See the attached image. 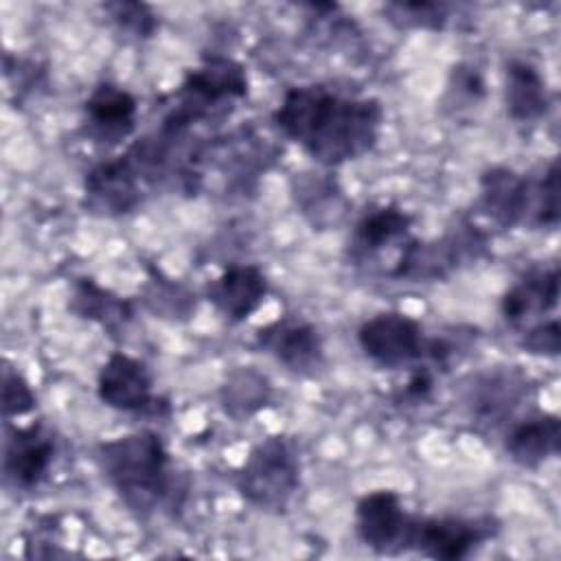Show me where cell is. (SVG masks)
Here are the masks:
<instances>
[{"instance_id": "10", "label": "cell", "mask_w": 561, "mask_h": 561, "mask_svg": "<svg viewBox=\"0 0 561 561\" xmlns=\"http://www.w3.org/2000/svg\"><path fill=\"white\" fill-rule=\"evenodd\" d=\"M410 517L397 491L377 489L357 500L353 524L366 548L377 554H399L405 548Z\"/></svg>"}, {"instance_id": "16", "label": "cell", "mask_w": 561, "mask_h": 561, "mask_svg": "<svg viewBox=\"0 0 561 561\" xmlns=\"http://www.w3.org/2000/svg\"><path fill=\"white\" fill-rule=\"evenodd\" d=\"M267 276L254 263H232L206 283V300L228 322H245L267 296Z\"/></svg>"}, {"instance_id": "2", "label": "cell", "mask_w": 561, "mask_h": 561, "mask_svg": "<svg viewBox=\"0 0 561 561\" xmlns=\"http://www.w3.org/2000/svg\"><path fill=\"white\" fill-rule=\"evenodd\" d=\"M96 462L121 502L138 517L151 515L171 495V456L153 430H136L99 443Z\"/></svg>"}, {"instance_id": "31", "label": "cell", "mask_w": 561, "mask_h": 561, "mask_svg": "<svg viewBox=\"0 0 561 561\" xmlns=\"http://www.w3.org/2000/svg\"><path fill=\"white\" fill-rule=\"evenodd\" d=\"M4 79L9 83V90L18 92V99H24L44 81V70L37 68L35 61L13 57L11 53L4 55Z\"/></svg>"}, {"instance_id": "3", "label": "cell", "mask_w": 561, "mask_h": 561, "mask_svg": "<svg viewBox=\"0 0 561 561\" xmlns=\"http://www.w3.org/2000/svg\"><path fill=\"white\" fill-rule=\"evenodd\" d=\"M248 96L243 64L226 55H210L191 68L173 90V103L162 125L191 131L195 123L224 116L237 101Z\"/></svg>"}, {"instance_id": "14", "label": "cell", "mask_w": 561, "mask_h": 561, "mask_svg": "<svg viewBox=\"0 0 561 561\" xmlns=\"http://www.w3.org/2000/svg\"><path fill=\"white\" fill-rule=\"evenodd\" d=\"M136 121V96L114 81L96 83L83 101V131L96 145H121L134 134Z\"/></svg>"}, {"instance_id": "20", "label": "cell", "mask_w": 561, "mask_h": 561, "mask_svg": "<svg viewBox=\"0 0 561 561\" xmlns=\"http://www.w3.org/2000/svg\"><path fill=\"white\" fill-rule=\"evenodd\" d=\"M68 311L81 320L99 324L110 335L123 333L134 320V305L94 278H77L70 289Z\"/></svg>"}, {"instance_id": "6", "label": "cell", "mask_w": 561, "mask_h": 561, "mask_svg": "<svg viewBox=\"0 0 561 561\" xmlns=\"http://www.w3.org/2000/svg\"><path fill=\"white\" fill-rule=\"evenodd\" d=\"M497 522L491 517L430 515L410 517L403 552H416L438 561H460L471 557L484 541L493 539Z\"/></svg>"}, {"instance_id": "7", "label": "cell", "mask_w": 561, "mask_h": 561, "mask_svg": "<svg viewBox=\"0 0 561 561\" xmlns=\"http://www.w3.org/2000/svg\"><path fill=\"white\" fill-rule=\"evenodd\" d=\"M357 344L366 359L379 368H410L425 357L423 324L403 311H381L357 329Z\"/></svg>"}, {"instance_id": "19", "label": "cell", "mask_w": 561, "mask_h": 561, "mask_svg": "<svg viewBox=\"0 0 561 561\" xmlns=\"http://www.w3.org/2000/svg\"><path fill=\"white\" fill-rule=\"evenodd\" d=\"M504 105L513 123L530 125L550 110V90L541 70L528 59H511L504 70Z\"/></svg>"}, {"instance_id": "12", "label": "cell", "mask_w": 561, "mask_h": 561, "mask_svg": "<svg viewBox=\"0 0 561 561\" xmlns=\"http://www.w3.org/2000/svg\"><path fill=\"white\" fill-rule=\"evenodd\" d=\"M55 460V436L42 423L33 421L28 425L11 427L4 438V478L20 491L37 489Z\"/></svg>"}, {"instance_id": "4", "label": "cell", "mask_w": 561, "mask_h": 561, "mask_svg": "<svg viewBox=\"0 0 561 561\" xmlns=\"http://www.w3.org/2000/svg\"><path fill=\"white\" fill-rule=\"evenodd\" d=\"M234 484L239 495L265 513H285L300 486V456L287 436H267L241 462Z\"/></svg>"}, {"instance_id": "21", "label": "cell", "mask_w": 561, "mask_h": 561, "mask_svg": "<svg viewBox=\"0 0 561 561\" xmlns=\"http://www.w3.org/2000/svg\"><path fill=\"white\" fill-rule=\"evenodd\" d=\"M291 195L300 213L318 228L337 224L344 215V195L335 180L324 173H298L291 184Z\"/></svg>"}, {"instance_id": "22", "label": "cell", "mask_w": 561, "mask_h": 561, "mask_svg": "<svg viewBox=\"0 0 561 561\" xmlns=\"http://www.w3.org/2000/svg\"><path fill=\"white\" fill-rule=\"evenodd\" d=\"M524 381L513 373H489L471 388V412L482 423H495L511 414L513 405L522 399Z\"/></svg>"}, {"instance_id": "11", "label": "cell", "mask_w": 561, "mask_h": 561, "mask_svg": "<svg viewBox=\"0 0 561 561\" xmlns=\"http://www.w3.org/2000/svg\"><path fill=\"white\" fill-rule=\"evenodd\" d=\"M256 344L280 366L300 377H313L324 366V340L316 324L300 318H280L256 333Z\"/></svg>"}, {"instance_id": "1", "label": "cell", "mask_w": 561, "mask_h": 561, "mask_svg": "<svg viewBox=\"0 0 561 561\" xmlns=\"http://www.w3.org/2000/svg\"><path fill=\"white\" fill-rule=\"evenodd\" d=\"M276 129L324 167H340L370 153L381 136L383 105L324 83L285 90L272 114Z\"/></svg>"}, {"instance_id": "15", "label": "cell", "mask_w": 561, "mask_h": 561, "mask_svg": "<svg viewBox=\"0 0 561 561\" xmlns=\"http://www.w3.org/2000/svg\"><path fill=\"white\" fill-rule=\"evenodd\" d=\"M480 208L502 228L533 226L535 182L511 167L493 164L480 175Z\"/></svg>"}, {"instance_id": "28", "label": "cell", "mask_w": 561, "mask_h": 561, "mask_svg": "<svg viewBox=\"0 0 561 561\" xmlns=\"http://www.w3.org/2000/svg\"><path fill=\"white\" fill-rule=\"evenodd\" d=\"M37 405V397L31 388V383L24 379V375L13 368L11 364H4L2 370V416L4 421L24 416L33 412Z\"/></svg>"}, {"instance_id": "29", "label": "cell", "mask_w": 561, "mask_h": 561, "mask_svg": "<svg viewBox=\"0 0 561 561\" xmlns=\"http://www.w3.org/2000/svg\"><path fill=\"white\" fill-rule=\"evenodd\" d=\"M519 346L530 353V355H539V357H557L561 351V329H559V320L550 318V320H541L524 331H519Z\"/></svg>"}, {"instance_id": "17", "label": "cell", "mask_w": 561, "mask_h": 561, "mask_svg": "<svg viewBox=\"0 0 561 561\" xmlns=\"http://www.w3.org/2000/svg\"><path fill=\"white\" fill-rule=\"evenodd\" d=\"M559 305V267H535L517 278L502 296L500 311L504 322L524 331L552 313Z\"/></svg>"}, {"instance_id": "26", "label": "cell", "mask_w": 561, "mask_h": 561, "mask_svg": "<svg viewBox=\"0 0 561 561\" xmlns=\"http://www.w3.org/2000/svg\"><path fill=\"white\" fill-rule=\"evenodd\" d=\"M486 96V83L478 66L473 64H456L449 72L445 99L449 107L454 110H469L484 101Z\"/></svg>"}, {"instance_id": "8", "label": "cell", "mask_w": 561, "mask_h": 561, "mask_svg": "<svg viewBox=\"0 0 561 561\" xmlns=\"http://www.w3.org/2000/svg\"><path fill=\"white\" fill-rule=\"evenodd\" d=\"M151 186L123 151L94 164L83 180V208L99 217H123L142 206Z\"/></svg>"}, {"instance_id": "18", "label": "cell", "mask_w": 561, "mask_h": 561, "mask_svg": "<svg viewBox=\"0 0 561 561\" xmlns=\"http://www.w3.org/2000/svg\"><path fill=\"white\" fill-rule=\"evenodd\" d=\"M559 445L561 421L550 412L528 414L515 421L504 436V451L524 469H535L548 458H554L559 454Z\"/></svg>"}, {"instance_id": "25", "label": "cell", "mask_w": 561, "mask_h": 561, "mask_svg": "<svg viewBox=\"0 0 561 561\" xmlns=\"http://www.w3.org/2000/svg\"><path fill=\"white\" fill-rule=\"evenodd\" d=\"M103 11L107 13V18L116 26V31L131 39H149L160 26L158 15L145 2H136V0L105 2Z\"/></svg>"}, {"instance_id": "24", "label": "cell", "mask_w": 561, "mask_h": 561, "mask_svg": "<svg viewBox=\"0 0 561 561\" xmlns=\"http://www.w3.org/2000/svg\"><path fill=\"white\" fill-rule=\"evenodd\" d=\"M383 15L388 22L401 28L443 31L451 20V7L445 2H430V0L388 2L383 4Z\"/></svg>"}, {"instance_id": "13", "label": "cell", "mask_w": 561, "mask_h": 561, "mask_svg": "<svg viewBox=\"0 0 561 561\" xmlns=\"http://www.w3.org/2000/svg\"><path fill=\"white\" fill-rule=\"evenodd\" d=\"M412 226L414 217L399 204L388 202L366 208L357 217L348 239L351 261L357 265L373 263L388 250H397L399 256L401 248L412 239Z\"/></svg>"}, {"instance_id": "30", "label": "cell", "mask_w": 561, "mask_h": 561, "mask_svg": "<svg viewBox=\"0 0 561 561\" xmlns=\"http://www.w3.org/2000/svg\"><path fill=\"white\" fill-rule=\"evenodd\" d=\"M408 379L403 383V388L397 392V401L399 403H410V405H419L423 401L430 399L434 383H436V368L432 364H427L425 359H421L419 364L408 368Z\"/></svg>"}, {"instance_id": "27", "label": "cell", "mask_w": 561, "mask_h": 561, "mask_svg": "<svg viewBox=\"0 0 561 561\" xmlns=\"http://www.w3.org/2000/svg\"><path fill=\"white\" fill-rule=\"evenodd\" d=\"M559 162L552 160L535 182V228H557L559 224Z\"/></svg>"}, {"instance_id": "9", "label": "cell", "mask_w": 561, "mask_h": 561, "mask_svg": "<svg viewBox=\"0 0 561 561\" xmlns=\"http://www.w3.org/2000/svg\"><path fill=\"white\" fill-rule=\"evenodd\" d=\"M96 397L103 405L125 414H160V408H167L153 392L147 364L123 351L112 353L99 368Z\"/></svg>"}, {"instance_id": "23", "label": "cell", "mask_w": 561, "mask_h": 561, "mask_svg": "<svg viewBox=\"0 0 561 561\" xmlns=\"http://www.w3.org/2000/svg\"><path fill=\"white\" fill-rule=\"evenodd\" d=\"M272 399V386L265 375L252 368L234 370L221 386V408L237 421H243L265 408Z\"/></svg>"}, {"instance_id": "5", "label": "cell", "mask_w": 561, "mask_h": 561, "mask_svg": "<svg viewBox=\"0 0 561 561\" xmlns=\"http://www.w3.org/2000/svg\"><path fill=\"white\" fill-rule=\"evenodd\" d=\"M489 234L476 224H458L436 239H410L390 267L392 278L410 283L445 280L454 272L482 259Z\"/></svg>"}]
</instances>
